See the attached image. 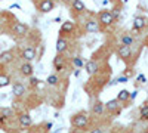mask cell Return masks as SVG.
Segmentation results:
<instances>
[{"instance_id": "6da1fadb", "label": "cell", "mask_w": 148, "mask_h": 133, "mask_svg": "<svg viewBox=\"0 0 148 133\" xmlns=\"http://www.w3.org/2000/svg\"><path fill=\"white\" fill-rule=\"evenodd\" d=\"M73 126H76V127H84L86 124H88V115L80 113V114H76L73 117Z\"/></svg>"}, {"instance_id": "7a4b0ae2", "label": "cell", "mask_w": 148, "mask_h": 133, "mask_svg": "<svg viewBox=\"0 0 148 133\" xmlns=\"http://www.w3.org/2000/svg\"><path fill=\"white\" fill-rule=\"evenodd\" d=\"M99 21L104 24V25H111L113 21H114V15L111 14L110 10H104V12H101V15H99Z\"/></svg>"}, {"instance_id": "3957f363", "label": "cell", "mask_w": 148, "mask_h": 133, "mask_svg": "<svg viewBox=\"0 0 148 133\" xmlns=\"http://www.w3.org/2000/svg\"><path fill=\"white\" fill-rule=\"evenodd\" d=\"M28 31V27L25 25V24H22V22H15L14 24V33L16 35H24Z\"/></svg>"}, {"instance_id": "277c9868", "label": "cell", "mask_w": 148, "mask_h": 133, "mask_svg": "<svg viewBox=\"0 0 148 133\" xmlns=\"http://www.w3.org/2000/svg\"><path fill=\"white\" fill-rule=\"evenodd\" d=\"M130 55H132L130 46H125V44H121V46L119 47V56H120V58L127 59V58H130Z\"/></svg>"}, {"instance_id": "5b68a950", "label": "cell", "mask_w": 148, "mask_h": 133, "mask_svg": "<svg viewBox=\"0 0 148 133\" xmlns=\"http://www.w3.org/2000/svg\"><path fill=\"white\" fill-rule=\"evenodd\" d=\"M84 68H86V72H88L89 76H92V74H95V72L98 71V64L95 61H89V62H86Z\"/></svg>"}, {"instance_id": "8992f818", "label": "cell", "mask_w": 148, "mask_h": 133, "mask_svg": "<svg viewBox=\"0 0 148 133\" xmlns=\"http://www.w3.org/2000/svg\"><path fill=\"white\" fill-rule=\"evenodd\" d=\"M22 58L27 59V61H33V59L36 58V52L33 47H27V49L22 50Z\"/></svg>"}, {"instance_id": "52a82bcc", "label": "cell", "mask_w": 148, "mask_h": 133, "mask_svg": "<svg viewBox=\"0 0 148 133\" xmlns=\"http://www.w3.org/2000/svg\"><path fill=\"white\" fill-rule=\"evenodd\" d=\"M12 93H14L15 96H22L24 93H25V87H24V84L15 83L14 87H12Z\"/></svg>"}, {"instance_id": "ba28073f", "label": "cell", "mask_w": 148, "mask_h": 133, "mask_svg": "<svg viewBox=\"0 0 148 133\" xmlns=\"http://www.w3.org/2000/svg\"><path fill=\"white\" fill-rule=\"evenodd\" d=\"M53 9V2L52 0H43L40 3V10L42 12H51Z\"/></svg>"}, {"instance_id": "9c48e42d", "label": "cell", "mask_w": 148, "mask_h": 133, "mask_svg": "<svg viewBox=\"0 0 148 133\" xmlns=\"http://www.w3.org/2000/svg\"><path fill=\"white\" fill-rule=\"evenodd\" d=\"M12 59H14V53H12L10 50H6V52H3L2 55H0V62L2 64H8V62H10Z\"/></svg>"}, {"instance_id": "30bf717a", "label": "cell", "mask_w": 148, "mask_h": 133, "mask_svg": "<svg viewBox=\"0 0 148 133\" xmlns=\"http://www.w3.org/2000/svg\"><path fill=\"white\" fill-rule=\"evenodd\" d=\"M19 124H21L22 127L31 126V117H30L28 114H22V115L19 117Z\"/></svg>"}, {"instance_id": "8fae6325", "label": "cell", "mask_w": 148, "mask_h": 133, "mask_svg": "<svg viewBox=\"0 0 148 133\" xmlns=\"http://www.w3.org/2000/svg\"><path fill=\"white\" fill-rule=\"evenodd\" d=\"M98 30H99V27H98V22L95 21H88L86 22V31H89V33H96Z\"/></svg>"}, {"instance_id": "7c38bea8", "label": "cell", "mask_w": 148, "mask_h": 133, "mask_svg": "<svg viewBox=\"0 0 148 133\" xmlns=\"http://www.w3.org/2000/svg\"><path fill=\"white\" fill-rule=\"evenodd\" d=\"M144 27H145V19L141 18V16L135 18V21H133V28H135V30H141V28H144Z\"/></svg>"}, {"instance_id": "4fadbf2b", "label": "cell", "mask_w": 148, "mask_h": 133, "mask_svg": "<svg viewBox=\"0 0 148 133\" xmlns=\"http://www.w3.org/2000/svg\"><path fill=\"white\" fill-rule=\"evenodd\" d=\"M21 72L24 76H31L33 74V67H31V64H22L21 65Z\"/></svg>"}, {"instance_id": "5bb4252c", "label": "cell", "mask_w": 148, "mask_h": 133, "mask_svg": "<svg viewBox=\"0 0 148 133\" xmlns=\"http://www.w3.org/2000/svg\"><path fill=\"white\" fill-rule=\"evenodd\" d=\"M65 49H67V42L62 40V39H58V42H56V52L62 53Z\"/></svg>"}, {"instance_id": "9a60e30c", "label": "cell", "mask_w": 148, "mask_h": 133, "mask_svg": "<svg viewBox=\"0 0 148 133\" xmlns=\"http://www.w3.org/2000/svg\"><path fill=\"white\" fill-rule=\"evenodd\" d=\"M73 30H74V24H73L71 21L64 22V24H62V27H61V31H62V33H71Z\"/></svg>"}, {"instance_id": "2e32d148", "label": "cell", "mask_w": 148, "mask_h": 133, "mask_svg": "<svg viewBox=\"0 0 148 133\" xmlns=\"http://www.w3.org/2000/svg\"><path fill=\"white\" fill-rule=\"evenodd\" d=\"M130 98V92H127V90H120L119 92V95H117V101H127Z\"/></svg>"}, {"instance_id": "e0dca14e", "label": "cell", "mask_w": 148, "mask_h": 133, "mask_svg": "<svg viewBox=\"0 0 148 133\" xmlns=\"http://www.w3.org/2000/svg\"><path fill=\"white\" fill-rule=\"evenodd\" d=\"M53 65H55V70H58V71L62 70L64 68V59H62V56H56L55 61H53Z\"/></svg>"}, {"instance_id": "ac0fdd59", "label": "cell", "mask_w": 148, "mask_h": 133, "mask_svg": "<svg viewBox=\"0 0 148 133\" xmlns=\"http://www.w3.org/2000/svg\"><path fill=\"white\" fill-rule=\"evenodd\" d=\"M117 108H119V101L117 99H113V101H108L107 102V110L114 111V110H117Z\"/></svg>"}, {"instance_id": "d6986e66", "label": "cell", "mask_w": 148, "mask_h": 133, "mask_svg": "<svg viewBox=\"0 0 148 133\" xmlns=\"http://www.w3.org/2000/svg\"><path fill=\"white\" fill-rule=\"evenodd\" d=\"M73 8H74V10L82 12V10H84V3L80 2V0H74V2H73Z\"/></svg>"}, {"instance_id": "ffe728a7", "label": "cell", "mask_w": 148, "mask_h": 133, "mask_svg": "<svg viewBox=\"0 0 148 133\" xmlns=\"http://www.w3.org/2000/svg\"><path fill=\"white\" fill-rule=\"evenodd\" d=\"M9 83H10V78H9L8 76H5V74L0 76V87H5V86H8Z\"/></svg>"}, {"instance_id": "44dd1931", "label": "cell", "mask_w": 148, "mask_h": 133, "mask_svg": "<svg viewBox=\"0 0 148 133\" xmlns=\"http://www.w3.org/2000/svg\"><path fill=\"white\" fill-rule=\"evenodd\" d=\"M121 43L125 46H130L133 43V37H130V35H123V37H121Z\"/></svg>"}, {"instance_id": "7402d4cb", "label": "cell", "mask_w": 148, "mask_h": 133, "mask_svg": "<svg viewBox=\"0 0 148 133\" xmlns=\"http://www.w3.org/2000/svg\"><path fill=\"white\" fill-rule=\"evenodd\" d=\"M102 111H104V105L102 104H95L93 105V113L95 114L99 115V114H102Z\"/></svg>"}, {"instance_id": "603a6c76", "label": "cell", "mask_w": 148, "mask_h": 133, "mask_svg": "<svg viewBox=\"0 0 148 133\" xmlns=\"http://www.w3.org/2000/svg\"><path fill=\"white\" fill-rule=\"evenodd\" d=\"M12 114H14V111H12L10 108H3V110H2V117H3V118L12 117Z\"/></svg>"}, {"instance_id": "cb8c5ba5", "label": "cell", "mask_w": 148, "mask_h": 133, "mask_svg": "<svg viewBox=\"0 0 148 133\" xmlns=\"http://www.w3.org/2000/svg\"><path fill=\"white\" fill-rule=\"evenodd\" d=\"M139 113H141V117L147 120V118H148V105H142Z\"/></svg>"}, {"instance_id": "d4e9b609", "label": "cell", "mask_w": 148, "mask_h": 133, "mask_svg": "<svg viewBox=\"0 0 148 133\" xmlns=\"http://www.w3.org/2000/svg\"><path fill=\"white\" fill-rule=\"evenodd\" d=\"M56 83H58V77H56V76H49V77H47V84L55 86Z\"/></svg>"}, {"instance_id": "484cf974", "label": "cell", "mask_w": 148, "mask_h": 133, "mask_svg": "<svg viewBox=\"0 0 148 133\" xmlns=\"http://www.w3.org/2000/svg\"><path fill=\"white\" fill-rule=\"evenodd\" d=\"M73 62H74V65H76V67H83V61H82L80 58H74Z\"/></svg>"}, {"instance_id": "4316f807", "label": "cell", "mask_w": 148, "mask_h": 133, "mask_svg": "<svg viewBox=\"0 0 148 133\" xmlns=\"http://www.w3.org/2000/svg\"><path fill=\"white\" fill-rule=\"evenodd\" d=\"M114 83H127V77H119L117 80H114L111 84H114Z\"/></svg>"}, {"instance_id": "83f0119b", "label": "cell", "mask_w": 148, "mask_h": 133, "mask_svg": "<svg viewBox=\"0 0 148 133\" xmlns=\"http://www.w3.org/2000/svg\"><path fill=\"white\" fill-rule=\"evenodd\" d=\"M145 80H147V78H145L144 74H139V76H138V81H139V83H145Z\"/></svg>"}, {"instance_id": "f1b7e54d", "label": "cell", "mask_w": 148, "mask_h": 133, "mask_svg": "<svg viewBox=\"0 0 148 133\" xmlns=\"http://www.w3.org/2000/svg\"><path fill=\"white\" fill-rule=\"evenodd\" d=\"M30 83H31V86H36V84H39V80H37V78H34V77H33V78L30 80Z\"/></svg>"}, {"instance_id": "f546056e", "label": "cell", "mask_w": 148, "mask_h": 133, "mask_svg": "<svg viewBox=\"0 0 148 133\" xmlns=\"http://www.w3.org/2000/svg\"><path fill=\"white\" fill-rule=\"evenodd\" d=\"M92 133H104V132H102V130H99V129H95Z\"/></svg>"}]
</instances>
